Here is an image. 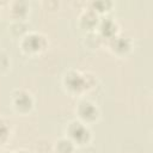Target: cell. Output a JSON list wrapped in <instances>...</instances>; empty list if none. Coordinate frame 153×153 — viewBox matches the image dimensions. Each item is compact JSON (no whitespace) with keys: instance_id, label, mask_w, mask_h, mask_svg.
I'll use <instances>...</instances> for the list:
<instances>
[{"instance_id":"obj_10","label":"cell","mask_w":153,"mask_h":153,"mask_svg":"<svg viewBox=\"0 0 153 153\" xmlns=\"http://www.w3.org/2000/svg\"><path fill=\"white\" fill-rule=\"evenodd\" d=\"M6 134V128L2 126V124H0V136H2V135H5Z\"/></svg>"},{"instance_id":"obj_5","label":"cell","mask_w":153,"mask_h":153,"mask_svg":"<svg viewBox=\"0 0 153 153\" xmlns=\"http://www.w3.org/2000/svg\"><path fill=\"white\" fill-rule=\"evenodd\" d=\"M17 105L22 109H29L31 106V99L27 94H20L17 98Z\"/></svg>"},{"instance_id":"obj_7","label":"cell","mask_w":153,"mask_h":153,"mask_svg":"<svg viewBox=\"0 0 153 153\" xmlns=\"http://www.w3.org/2000/svg\"><path fill=\"white\" fill-rule=\"evenodd\" d=\"M115 48L120 51H123L128 48V42L124 39V38H118L116 42H115Z\"/></svg>"},{"instance_id":"obj_4","label":"cell","mask_w":153,"mask_h":153,"mask_svg":"<svg viewBox=\"0 0 153 153\" xmlns=\"http://www.w3.org/2000/svg\"><path fill=\"white\" fill-rule=\"evenodd\" d=\"M80 114H81V116L85 117V118H93V117L96 116V109H94L91 104L84 103V104H81V106H80Z\"/></svg>"},{"instance_id":"obj_2","label":"cell","mask_w":153,"mask_h":153,"mask_svg":"<svg viewBox=\"0 0 153 153\" xmlns=\"http://www.w3.org/2000/svg\"><path fill=\"white\" fill-rule=\"evenodd\" d=\"M66 82H67L68 87L72 88V90H80V88H82L84 85H85L84 79H82L79 74H76V73H71V74L67 76Z\"/></svg>"},{"instance_id":"obj_6","label":"cell","mask_w":153,"mask_h":153,"mask_svg":"<svg viewBox=\"0 0 153 153\" xmlns=\"http://www.w3.org/2000/svg\"><path fill=\"white\" fill-rule=\"evenodd\" d=\"M114 29H115V26L111 20H104V23L102 25V30L105 35H111L114 32Z\"/></svg>"},{"instance_id":"obj_8","label":"cell","mask_w":153,"mask_h":153,"mask_svg":"<svg viewBox=\"0 0 153 153\" xmlns=\"http://www.w3.org/2000/svg\"><path fill=\"white\" fill-rule=\"evenodd\" d=\"M59 149L62 153H69L72 151V145L68 141H61L60 145H59Z\"/></svg>"},{"instance_id":"obj_9","label":"cell","mask_w":153,"mask_h":153,"mask_svg":"<svg viewBox=\"0 0 153 153\" xmlns=\"http://www.w3.org/2000/svg\"><path fill=\"white\" fill-rule=\"evenodd\" d=\"M85 22H90V25H93L96 23V17L92 13H90V14H87L85 17Z\"/></svg>"},{"instance_id":"obj_3","label":"cell","mask_w":153,"mask_h":153,"mask_svg":"<svg viewBox=\"0 0 153 153\" xmlns=\"http://www.w3.org/2000/svg\"><path fill=\"white\" fill-rule=\"evenodd\" d=\"M44 44V41L41 36H37V35H31L30 37H27L25 39V45L31 49V50H38L43 47Z\"/></svg>"},{"instance_id":"obj_1","label":"cell","mask_w":153,"mask_h":153,"mask_svg":"<svg viewBox=\"0 0 153 153\" xmlns=\"http://www.w3.org/2000/svg\"><path fill=\"white\" fill-rule=\"evenodd\" d=\"M71 134H72V136H73L76 141H79V142H84V141L87 140V137H88V131H87L80 123H74V124H72V127H71Z\"/></svg>"}]
</instances>
